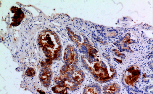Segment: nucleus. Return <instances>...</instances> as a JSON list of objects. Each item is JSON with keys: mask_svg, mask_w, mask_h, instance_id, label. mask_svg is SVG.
I'll use <instances>...</instances> for the list:
<instances>
[{"mask_svg": "<svg viewBox=\"0 0 153 94\" xmlns=\"http://www.w3.org/2000/svg\"><path fill=\"white\" fill-rule=\"evenodd\" d=\"M40 44L45 54L49 57V48L51 58H55L59 55V45L58 41L52 33H46L40 37Z\"/></svg>", "mask_w": 153, "mask_h": 94, "instance_id": "nucleus-1", "label": "nucleus"}, {"mask_svg": "<svg viewBox=\"0 0 153 94\" xmlns=\"http://www.w3.org/2000/svg\"><path fill=\"white\" fill-rule=\"evenodd\" d=\"M128 71L132 74V75L127 76L125 79V81L127 84L132 85L138 78L140 73L138 70L135 69L134 67L130 68Z\"/></svg>", "mask_w": 153, "mask_h": 94, "instance_id": "nucleus-2", "label": "nucleus"}, {"mask_svg": "<svg viewBox=\"0 0 153 94\" xmlns=\"http://www.w3.org/2000/svg\"><path fill=\"white\" fill-rule=\"evenodd\" d=\"M75 53L74 49L71 46H69L66 48L64 53L65 61L68 65L74 62L75 59Z\"/></svg>", "mask_w": 153, "mask_h": 94, "instance_id": "nucleus-3", "label": "nucleus"}, {"mask_svg": "<svg viewBox=\"0 0 153 94\" xmlns=\"http://www.w3.org/2000/svg\"><path fill=\"white\" fill-rule=\"evenodd\" d=\"M52 73L49 69L46 68L43 70V72L41 74L40 79L41 83L46 86L50 84Z\"/></svg>", "mask_w": 153, "mask_h": 94, "instance_id": "nucleus-4", "label": "nucleus"}, {"mask_svg": "<svg viewBox=\"0 0 153 94\" xmlns=\"http://www.w3.org/2000/svg\"><path fill=\"white\" fill-rule=\"evenodd\" d=\"M119 86L116 84H113L108 86L105 88V93L113 94L118 92L119 90Z\"/></svg>", "mask_w": 153, "mask_h": 94, "instance_id": "nucleus-5", "label": "nucleus"}, {"mask_svg": "<svg viewBox=\"0 0 153 94\" xmlns=\"http://www.w3.org/2000/svg\"><path fill=\"white\" fill-rule=\"evenodd\" d=\"M53 90L55 93H66V87L62 86H56L54 88H53Z\"/></svg>", "mask_w": 153, "mask_h": 94, "instance_id": "nucleus-6", "label": "nucleus"}, {"mask_svg": "<svg viewBox=\"0 0 153 94\" xmlns=\"http://www.w3.org/2000/svg\"><path fill=\"white\" fill-rule=\"evenodd\" d=\"M73 77L74 80L78 82L82 81L83 79V75L80 72H76L73 73Z\"/></svg>", "mask_w": 153, "mask_h": 94, "instance_id": "nucleus-7", "label": "nucleus"}, {"mask_svg": "<svg viewBox=\"0 0 153 94\" xmlns=\"http://www.w3.org/2000/svg\"><path fill=\"white\" fill-rule=\"evenodd\" d=\"M85 93L97 94L98 93L96 88L94 87H89L86 88L85 91Z\"/></svg>", "mask_w": 153, "mask_h": 94, "instance_id": "nucleus-8", "label": "nucleus"}, {"mask_svg": "<svg viewBox=\"0 0 153 94\" xmlns=\"http://www.w3.org/2000/svg\"><path fill=\"white\" fill-rule=\"evenodd\" d=\"M35 71L32 68H29L27 70L26 72V75L28 76H33L35 75Z\"/></svg>", "mask_w": 153, "mask_h": 94, "instance_id": "nucleus-9", "label": "nucleus"}]
</instances>
